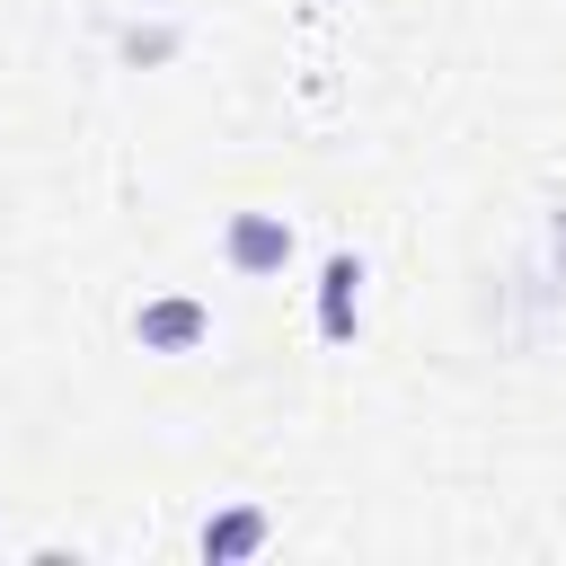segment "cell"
Listing matches in <instances>:
<instances>
[{"instance_id":"cell-1","label":"cell","mask_w":566,"mask_h":566,"mask_svg":"<svg viewBox=\"0 0 566 566\" xmlns=\"http://www.w3.org/2000/svg\"><path fill=\"white\" fill-rule=\"evenodd\" d=\"M292 248H301V239H292V221H283V212H230V221H221V265H230V274H248V283L283 274V265H292Z\"/></svg>"},{"instance_id":"cell-3","label":"cell","mask_w":566,"mask_h":566,"mask_svg":"<svg viewBox=\"0 0 566 566\" xmlns=\"http://www.w3.org/2000/svg\"><path fill=\"white\" fill-rule=\"evenodd\" d=\"M318 336L327 345H354L363 336V256L354 248H336L318 265Z\"/></svg>"},{"instance_id":"cell-4","label":"cell","mask_w":566,"mask_h":566,"mask_svg":"<svg viewBox=\"0 0 566 566\" xmlns=\"http://www.w3.org/2000/svg\"><path fill=\"white\" fill-rule=\"evenodd\" d=\"M195 548H203L212 566H239V557H256V548H265V513H256V504H230V513H212V522H203V539H195Z\"/></svg>"},{"instance_id":"cell-2","label":"cell","mask_w":566,"mask_h":566,"mask_svg":"<svg viewBox=\"0 0 566 566\" xmlns=\"http://www.w3.org/2000/svg\"><path fill=\"white\" fill-rule=\"evenodd\" d=\"M203 336H212V301H195V292H159V301L133 310V345L142 354H195Z\"/></svg>"},{"instance_id":"cell-5","label":"cell","mask_w":566,"mask_h":566,"mask_svg":"<svg viewBox=\"0 0 566 566\" xmlns=\"http://www.w3.org/2000/svg\"><path fill=\"white\" fill-rule=\"evenodd\" d=\"M124 53H142V62L150 53H177V27H124Z\"/></svg>"}]
</instances>
